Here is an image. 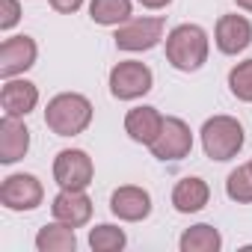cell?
Returning <instances> with one entry per match:
<instances>
[{
  "instance_id": "5bb4252c",
  "label": "cell",
  "mask_w": 252,
  "mask_h": 252,
  "mask_svg": "<svg viewBox=\"0 0 252 252\" xmlns=\"http://www.w3.org/2000/svg\"><path fill=\"white\" fill-rule=\"evenodd\" d=\"M214 42L228 57H237L240 51H246L252 45V24H249V18H243V15H222L217 21Z\"/></svg>"
},
{
  "instance_id": "9c48e42d",
  "label": "cell",
  "mask_w": 252,
  "mask_h": 252,
  "mask_svg": "<svg viewBox=\"0 0 252 252\" xmlns=\"http://www.w3.org/2000/svg\"><path fill=\"white\" fill-rule=\"evenodd\" d=\"M36 57H39V45L33 36H9L0 45V77L9 80V77H18L24 71H30L36 65Z\"/></svg>"
},
{
  "instance_id": "ba28073f",
  "label": "cell",
  "mask_w": 252,
  "mask_h": 252,
  "mask_svg": "<svg viewBox=\"0 0 252 252\" xmlns=\"http://www.w3.org/2000/svg\"><path fill=\"white\" fill-rule=\"evenodd\" d=\"M42 199H45V187L30 172L6 175L3 184H0V205L9 211H36Z\"/></svg>"
},
{
  "instance_id": "7c38bea8",
  "label": "cell",
  "mask_w": 252,
  "mask_h": 252,
  "mask_svg": "<svg viewBox=\"0 0 252 252\" xmlns=\"http://www.w3.org/2000/svg\"><path fill=\"white\" fill-rule=\"evenodd\" d=\"M51 214L54 220L80 228L92 220V199L86 196V190H60L51 202Z\"/></svg>"
},
{
  "instance_id": "ac0fdd59",
  "label": "cell",
  "mask_w": 252,
  "mask_h": 252,
  "mask_svg": "<svg viewBox=\"0 0 252 252\" xmlns=\"http://www.w3.org/2000/svg\"><path fill=\"white\" fill-rule=\"evenodd\" d=\"M134 15L131 0H92L89 3V18L101 27H119Z\"/></svg>"
},
{
  "instance_id": "277c9868",
  "label": "cell",
  "mask_w": 252,
  "mask_h": 252,
  "mask_svg": "<svg viewBox=\"0 0 252 252\" xmlns=\"http://www.w3.org/2000/svg\"><path fill=\"white\" fill-rule=\"evenodd\" d=\"M155 74L140 60H122L110 68V95L119 101H137L152 92Z\"/></svg>"
},
{
  "instance_id": "44dd1931",
  "label": "cell",
  "mask_w": 252,
  "mask_h": 252,
  "mask_svg": "<svg viewBox=\"0 0 252 252\" xmlns=\"http://www.w3.org/2000/svg\"><path fill=\"white\" fill-rule=\"evenodd\" d=\"M225 196L237 205H249L252 202V166H237L228 172L225 178Z\"/></svg>"
},
{
  "instance_id": "4fadbf2b",
  "label": "cell",
  "mask_w": 252,
  "mask_h": 252,
  "mask_svg": "<svg viewBox=\"0 0 252 252\" xmlns=\"http://www.w3.org/2000/svg\"><path fill=\"white\" fill-rule=\"evenodd\" d=\"M30 152V131L18 116L0 119V163L12 166Z\"/></svg>"
},
{
  "instance_id": "484cf974",
  "label": "cell",
  "mask_w": 252,
  "mask_h": 252,
  "mask_svg": "<svg viewBox=\"0 0 252 252\" xmlns=\"http://www.w3.org/2000/svg\"><path fill=\"white\" fill-rule=\"evenodd\" d=\"M234 3H237L240 9H246V12H252V0H234Z\"/></svg>"
},
{
  "instance_id": "5b68a950",
  "label": "cell",
  "mask_w": 252,
  "mask_h": 252,
  "mask_svg": "<svg viewBox=\"0 0 252 252\" xmlns=\"http://www.w3.org/2000/svg\"><path fill=\"white\" fill-rule=\"evenodd\" d=\"M152 155L163 163H175L190 158L193 152V134H190V125L178 116H163V128L158 134V140L149 146Z\"/></svg>"
},
{
  "instance_id": "d6986e66",
  "label": "cell",
  "mask_w": 252,
  "mask_h": 252,
  "mask_svg": "<svg viewBox=\"0 0 252 252\" xmlns=\"http://www.w3.org/2000/svg\"><path fill=\"white\" fill-rule=\"evenodd\" d=\"M178 246H181V252H220L222 234L208 222H196L181 234Z\"/></svg>"
},
{
  "instance_id": "603a6c76",
  "label": "cell",
  "mask_w": 252,
  "mask_h": 252,
  "mask_svg": "<svg viewBox=\"0 0 252 252\" xmlns=\"http://www.w3.org/2000/svg\"><path fill=\"white\" fill-rule=\"evenodd\" d=\"M0 30L3 33H9L18 21H21V3L18 0H0Z\"/></svg>"
},
{
  "instance_id": "7402d4cb",
  "label": "cell",
  "mask_w": 252,
  "mask_h": 252,
  "mask_svg": "<svg viewBox=\"0 0 252 252\" xmlns=\"http://www.w3.org/2000/svg\"><path fill=\"white\" fill-rule=\"evenodd\" d=\"M228 89L237 101L252 104V60H243L228 71Z\"/></svg>"
},
{
  "instance_id": "7a4b0ae2",
  "label": "cell",
  "mask_w": 252,
  "mask_h": 252,
  "mask_svg": "<svg viewBox=\"0 0 252 252\" xmlns=\"http://www.w3.org/2000/svg\"><path fill=\"white\" fill-rule=\"evenodd\" d=\"M211 39L199 24H178L166 33V63L178 71H199L208 63Z\"/></svg>"
},
{
  "instance_id": "d4e9b609",
  "label": "cell",
  "mask_w": 252,
  "mask_h": 252,
  "mask_svg": "<svg viewBox=\"0 0 252 252\" xmlns=\"http://www.w3.org/2000/svg\"><path fill=\"white\" fill-rule=\"evenodd\" d=\"M140 6H146V9H166L172 0H137Z\"/></svg>"
},
{
  "instance_id": "6da1fadb",
  "label": "cell",
  "mask_w": 252,
  "mask_h": 252,
  "mask_svg": "<svg viewBox=\"0 0 252 252\" xmlns=\"http://www.w3.org/2000/svg\"><path fill=\"white\" fill-rule=\"evenodd\" d=\"M45 125L57 137H77L92 125V101L80 92H60L45 107Z\"/></svg>"
},
{
  "instance_id": "3957f363",
  "label": "cell",
  "mask_w": 252,
  "mask_h": 252,
  "mask_svg": "<svg viewBox=\"0 0 252 252\" xmlns=\"http://www.w3.org/2000/svg\"><path fill=\"white\" fill-rule=\"evenodd\" d=\"M202 149L211 160L217 163H225L231 158L240 155L243 143H246V134H243V125L234 119V116H211L205 125H202Z\"/></svg>"
},
{
  "instance_id": "9a60e30c",
  "label": "cell",
  "mask_w": 252,
  "mask_h": 252,
  "mask_svg": "<svg viewBox=\"0 0 252 252\" xmlns=\"http://www.w3.org/2000/svg\"><path fill=\"white\" fill-rule=\"evenodd\" d=\"M160 128H163V116H160V110H158V107L143 104V107L128 110V116H125V134H128L134 143L152 146V143L158 140Z\"/></svg>"
},
{
  "instance_id": "8fae6325",
  "label": "cell",
  "mask_w": 252,
  "mask_h": 252,
  "mask_svg": "<svg viewBox=\"0 0 252 252\" xmlns=\"http://www.w3.org/2000/svg\"><path fill=\"white\" fill-rule=\"evenodd\" d=\"M39 104V86L21 77H9L3 80V89H0V107H3V116H30Z\"/></svg>"
},
{
  "instance_id": "52a82bcc",
  "label": "cell",
  "mask_w": 252,
  "mask_h": 252,
  "mask_svg": "<svg viewBox=\"0 0 252 252\" xmlns=\"http://www.w3.org/2000/svg\"><path fill=\"white\" fill-rule=\"evenodd\" d=\"M113 39H116L119 51H128V54L152 51L163 39V18H146V15L143 18H128L125 24H119Z\"/></svg>"
},
{
  "instance_id": "e0dca14e",
  "label": "cell",
  "mask_w": 252,
  "mask_h": 252,
  "mask_svg": "<svg viewBox=\"0 0 252 252\" xmlns=\"http://www.w3.org/2000/svg\"><path fill=\"white\" fill-rule=\"evenodd\" d=\"M36 249L39 252H74L77 249V237H74V228L54 220L48 225L39 228L36 234Z\"/></svg>"
},
{
  "instance_id": "8992f818",
  "label": "cell",
  "mask_w": 252,
  "mask_h": 252,
  "mask_svg": "<svg viewBox=\"0 0 252 252\" xmlns=\"http://www.w3.org/2000/svg\"><path fill=\"white\" fill-rule=\"evenodd\" d=\"M95 178L92 158L83 149H63L54 158V181L60 190H86Z\"/></svg>"
},
{
  "instance_id": "cb8c5ba5",
  "label": "cell",
  "mask_w": 252,
  "mask_h": 252,
  "mask_svg": "<svg viewBox=\"0 0 252 252\" xmlns=\"http://www.w3.org/2000/svg\"><path fill=\"white\" fill-rule=\"evenodd\" d=\"M51 6L57 12H63V15H71V12H77L83 6V0H51Z\"/></svg>"
},
{
  "instance_id": "2e32d148",
  "label": "cell",
  "mask_w": 252,
  "mask_h": 252,
  "mask_svg": "<svg viewBox=\"0 0 252 252\" xmlns=\"http://www.w3.org/2000/svg\"><path fill=\"white\" fill-rule=\"evenodd\" d=\"M208 199H211V187L199 175H187L172 187V208L178 214H196L208 205Z\"/></svg>"
},
{
  "instance_id": "4316f807",
  "label": "cell",
  "mask_w": 252,
  "mask_h": 252,
  "mask_svg": "<svg viewBox=\"0 0 252 252\" xmlns=\"http://www.w3.org/2000/svg\"><path fill=\"white\" fill-rule=\"evenodd\" d=\"M249 166H252V160H249Z\"/></svg>"
},
{
  "instance_id": "ffe728a7",
  "label": "cell",
  "mask_w": 252,
  "mask_h": 252,
  "mask_svg": "<svg viewBox=\"0 0 252 252\" xmlns=\"http://www.w3.org/2000/svg\"><path fill=\"white\" fill-rule=\"evenodd\" d=\"M128 243V234H125L119 225H110V222H101L95 228H89V246L92 252H119Z\"/></svg>"
},
{
  "instance_id": "30bf717a",
  "label": "cell",
  "mask_w": 252,
  "mask_h": 252,
  "mask_svg": "<svg viewBox=\"0 0 252 252\" xmlns=\"http://www.w3.org/2000/svg\"><path fill=\"white\" fill-rule=\"evenodd\" d=\"M110 211H113V217H119L125 222H140L152 214V196H149V190H143L137 184L116 187L110 196Z\"/></svg>"
}]
</instances>
